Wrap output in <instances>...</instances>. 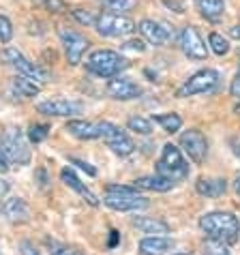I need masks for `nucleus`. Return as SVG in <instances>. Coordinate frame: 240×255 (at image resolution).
<instances>
[{"label":"nucleus","mask_w":240,"mask_h":255,"mask_svg":"<svg viewBox=\"0 0 240 255\" xmlns=\"http://www.w3.org/2000/svg\"><path fill=\"white\" fill-rule=\"evenodd\" d=\"M200 228L208 236V240H219L223 245H234L240 238V221L232 212H208L200 219Z\"/></svg>","instance_id":"f257e3e1"},{"label":"nucleus","mask_w":240,"mask_h":255,"mask_svg":"<svg viewBox=\"0 0 240 255\" xmlns=\"http://www.w3.org/2000/svg\"><path fill=\"white\" fill-rule=\"evenodd\" d=\"M129 67H131V62L126 58H122L118 52H112V49H97V52L90 54L88 60H86L88 73H93L97 77H103V80L116 77Z\"/></svg>","instance_id":"f03ea898"},{"label":"nucleus","mask_w":240,"mask_h":255,"mask_svg":"<svg viewBox=\"0 0 240 255\" xmlns=\"http://www.w3.org/2000/svg\"><path fill=\"white\" fill-rule=\"evenodd\" d=\"M0 148H2L4 157L9 163H15V165H28L32 159V152L28 148V139L24 135L22 129L17 127H6L0 135Z\"/></svg>","instance_id":"7ed1b4c3"},{"label":"nucleus","mask_w":240,"mask_h":255,"mask_svg":"<svg viewBox=\"0 0 240 255\" xmlns=\"http://www.w3.org/2000/svg\"><path fill=\"white\" fill-rule=\"evenodd\" d=\"M157 174L165 176L169 180H182L189 176V163L182 157L180 148L174 144H165L161 150V157L157 161Z\"/></svg>","instance_id":"20e7f679"},{"label":"nucleus","mask_w":240,"mask_h":255,"mask_svg":"<svg viewBox=\"0 0 240 255\" xmlns=\"http://www.w3.org/2000/svg\"><path fill=\"white\" fill-rule=\"evenodd\" d=\"M95 28L101 37L110 39H122L135 32V24L120 13H101L95 22Z\"/></svg>","instance_id":"39448f33"},{"label":"nucleus","mask_w":240,"mask_h":255,"mask_svg":"<svg viewBox=\"0 0 240 255\" xmlns=\"http://www.w3.org/2000/svg\"><path fill=\"white\" fill-rule=\"evenodd\" d=\"M217 86H219L217 71L215 69H202V71H197V73H193L178 90H176V97L187 99V97H193V95H206V93H213Z\"/></svg>","instance_id":"423d86ee"},{"label":"nucleus","mask_w":240,"mask_h":255,"mask_svg":"<svg viewBox=\"0 0 240 255\" xmlns=\"http://www.w3.org/2000/svg\"><path fill=\"white\" fill-rule=\"evenodd\" d=\"M0 60L6 62L9 67H13L17 73L30 77V80H34V82H47V73H45V71L41 67H37L34 62L28 60L17 47H4L2 52H0Z\"/></svg>","instance_id":"0eeeda50"},{"label":"nucleus","mask_w":240,"mask_h":255,"mask_svg":"<svg viewBox=\"0 0 240 255\" xmlns=\"http://www.w3.org/2000/svg\"><path fill=\"white\" fill-rule=\"evenodd\" d=\"M101 139L108 144V148L118 157H129V154L135 150V144H133V139L126 135V133L116 127L114 123H108V120H103L101 123Z\"/></svg>","instance_id":"6e6552de"},{"label":"nucleus","mask_w":240,"mask_h":255,"mask_svg":"<svg viewBox=\"0 0 240 255\" xmlns=\"http://www.w3.org/2000/svg\"><path fill=\"white\" fill-rule=\"evenodd\" d=\"M60 34V41H62V47H65V54H67V60L71 67H77L86 54V49L90 47V41L84 37V34L75 32V30H67V28H60L58 30Z\"/></svg>","instance_id":"1a4fd4ad"},{"label":"nucleus","mask_w":240,"mask_h":255,"mask_svg":"<svg viewBox=\"0 0 240 255\" xmlns=\"http://www.w3.org/2000/svg\"><path fill=\"white\" fill-rule=\"evenodd\" d=\"M178 45L182 49V54L191 60H206L208 56V49H206V43L204 39L200 37L195 26H185L178 37Z\"/></svg>","instance_id":"9d476101"},{"label":"nucleus","mask_w":240,"mask_h":255,"mask_svg":"<svg viewBox=\"0 0 240 255\" xmlns=\"http://www.w3.org/2000/svg\"><path fill=\"white\" fill-rule=\"evenodd\" d=\"M180 148L189 154V159H191L195 165H202L204 161H206V154H208V141L204 137L202 131L197 129H189L180 135Z\"/></svg>","instance_id":"9b49d317"},{"label":"nucleus","mask_w":240,"mask_h":255,"mask_svg":"<svg viewBox=\"0 0 240 255\" xmlns=\"http://www.w3.org/2000/svg\"><path fill=\"white\" fill-rule=\"evenodd\" d=\"M103 204L118 212H137L150 206V202L137 193H105Z\"/></svg>","instance_id":"f8f14e48"},{"label":"nucleus","mask_w":240,"mask_h":255,"mask_svg":"<svg viewBox=\"0 0 240 255\" xmlns=\"http://www.w3.org/2000/svg\"><path fill=\"white\" fill-rule=\"evenodd\" d=\"M84 105L80 101H69V99H49L37 105V112L43 116H54V118H71L82 114Z\"/></svg>","instance_id":"ddd939ff"},{"label":"nucleus","mask_w":240,"mask_h":255,"mask_svg":"<svg viewBox=\"0 0 240 255\" xmlns=\"http://www.w3.org/2000/svg\"><path fill=\"white\" fill-rule=\"evenodd\" d=\"M108 95L112 99H118V101H131V99H137L139 95H142V88L137 86L133 80H129V77H110L108 82Z\"/></svg>","instance_id":"4468645a"},{"label":"nucleus","mask_w":240,"mask_h":255,"mask_svg":"<svg viewBox=\"0 0 240 255\" xmlns=\"http://www.w3.org/2000/svg\"><path fill=\"white\" fill-rule=\"evenodd\" d=\"M0 215H2L9 223H28L30 221V206L22 200V197H9L0 204Z\"/></svg>","instance_id":"2eb2a0df"},{"label":"nucleus","mask_w":240,"mask_h":255,"mask_svg":"<svg viewBox=\"0 0 240 255\" xmlns=\"http://www.w3.org/2000/svg\"><path fill=\"white\" fill-rule=\"evenodd\" d=\"M137 30L142 32V37L150 45H165L169 37H172L169 28L163 26L161 22H154V19H142V22L137 24Z\"/></svg>","instance_id":"dca6fc26"},{"label":"nucleus","mask_w":240,"mask_h":255,"mask_svg":"<svg viewBox=\"0 0 240 255\" xmlns=\"http://www.w3.org/2000/svg\"><path fill=\"white\" fill-rule=\"evenodd\" d=\"M60 178H62V182H65V185H67L69 189H73L75 193L80 195L84 202L90 204V206H95V208H97L99 204H101V202L97 200V195L93 193V191H90V189H88L86 185H84V182H82L80 178H77L75 172H73L71 167H62V169H60Z\"/></svg>","instance_id":"f3484780"},{"label":"nucleus","mask_w":240,"mask_h":255,"mask_svg":"<svg viewBox=\"0 0 240 255\" xmlns=\"http://www.w3.org/2000/svg\"><path fill=\"white\" fill-rule=\"evenodd\" d=\"M65 129L77 139H97V137H101V123H90V120H69Z\"/></svg>","instance_id":"a211bd4d"},{"label":"nucleus","mask_w":240,"mask_h":255,"mask_svg":"<svg viewBox=\"0 0 240 255\" xmlns=\"http://www.w3.org/2000/svg\"><path fill=\"white\" fill-rule=\"evenodd\" d=\"M176 185L174 180L165 178L161 174H154V176H139V178L133 180V187L137 189H144V191H157V193H165Z\"/></svg>","instance_id":"6ab92c4d"},{"label":"nucleus","mask_w":240,"mask_h":255,"mask_svg":"<svg viewBox=\"0 0 240 255\" xmlns=\"http://www.w3.org/2000/svg\"><path fill=\"white\" fill-rule=\"evenodd\" d=\"M131 223H133V228H137L142 234H152V236H165V234H169V225L163 221V219L135 217Z\"/></svg>","instance_id":"aec40b11"},{"label":"nucleus","mask_w":240,"mask_h":255,"mask_svg":"<svg viewBox=\"0 0 240 255\" xmlns=\"http://www.w3.org/2000/svg\"><path fill=\"white\" fill-rule=\"evenodd\" d=\"M169 249H174V240L165 236H148L139 243V253L144 255H163Z\"/></svg>","instance_id":"412c9836"},{"label":"nucleus","mask_w":240,"mask_h":255,"mask_svg":"<svg viewBox=\"0 0 240 255\" xmlns=\"http://www.w3.org/2000/svg\"><path fill=\"white\" fill-rule=\"evenodd\" d=\"M195 191L204 197H221L228 191V182L223 178H197Z\"/></svg>","instance_id":"4be33fe9"},{"label":"nucleus","mask_w":240,"mask_h":255,"mask_svg":"<svg viewBox=\"0 0 240 255\" xmlns=\"http://www.w3.org/2000/svg\"><path fill=\"white\" fill-rule=\"evenodd\" d=\"M11 90L15 93L17 97H22V99H28V97H37L39 95V84L30 80V77H26V75H15L11 80Z\"/></svg>","instance_id":"5701e85b"},{"label":"nucleus","mask_w":240,"mask_h":255,"mask_svg":"<svg viewBox=\"0 0 240 255\" xmlns=\"http://www.w3.org/2000/svg\"><path fill=\"white\" fill-rule=\"evenodd\" d=\"M195 6H197V11H200L204 17L213 19V22H217V19L225 13V2L223 0H195Z\"/></svg>","instance_id":"b1692460"},{"label":"nucleus","mask_w":240,"mask_h":255,"mask_svg":"<svg viewBox=\"0 0 240 255\" xmlns=\"http://www.w3.org/2000/svg\"><path fill=\"white\" fill-rule=\"evenodd\" d=\"M152 120L167 133H176V131H180V127H182V118L178 114H174V112H167V114H154Z\"/></svg>","instance_id":"393cba45"},{"label":"nucleus","mask_w":240,"mask_h":255,"mask_svg":"<svg viewBox=\"0 0 240 255\" xmlns=\"http://www.w3.org/2000/svg\"><path fill=\"white\" fill-rule=\"evenodd\" d=\"M126 129L135 131V133H139V135H150L152 123L148 118H142V116H131L129 120H126Z\"/></svg>","instance_id":"a878e982"},{"label":"nucleus","mask_w":240,"mask_h":255,"mask_svg":"<svg viewBox=\"0 0 240 255\" xmlns=\"http://www.w3.org/2000/svg\"><path fill=\"white\" fill-rule=\"evenodd\" d=\"M101 6L110 13H124L135 6V0H99Z\"/></svg>","instance_id":"bb28decb"},{"label":"nucleus","mask_w":240,"mask_h":255,"mask_svg":"<svg viewBox=\"0 0 240 255\" xmlns=\"http://www.w3.org/2000/svg\"><path fill=\"white\" fill-rule=\"evenodd\" d=\"M47 251H49V255H86L84 251L77 249V247L56 243V240H47Z\"/></svg>","instance_id":"cd10ccee"},{"label":"nucleus","mask_w":240,"mask_h":255,"mask_svg":"<svg viewBox=\"0 0 240 255\" xmlns=\"http://www.w3.org/2000/svg\"><path fill=\"white\" fill-rule=\"evenodd\" d=\"M208 43H210V47H213V52H215L217 56H225V54L230 52V41L223 39L219 32H210Z\"/></svg>","instance_id":"c85d7f7f"},{"label":"nucleus","mask_w":240,"mask_h":255,"mask_svg":"<svg viewBox=\"0 0 240 255\" xmlns=\"http://www.w3.org/2000/svg\"><path fill=\"white\" fill-rule=\"evenodd\" d=\"M49 133V127L47 125H30V129H28V139L32 141V144H39V141H43Z\"/></svg>","instance_id":"c756f323"},{"label":"nucleus","mask_w":240,"mask_h":255,"mask_svg":"<svg viewBox=\"0 0 240 255\" xmlns=\"http://www.w3.org/2000/svg\"><path fill=\"white\" fill-rule=\"evenodd\" d=\"M13 39V24L6 15H0V43H9Z\"/></svg>","instance_id":"7c9ffc66"},{"label":"nucleus","mask_w":240,"mask_h":255,"mask_svg":"<svg viewBox=\"0 0 240 255\" xmlns=\"http://www.w3.org/2000/svg\"><path fill=\"white\" fill-rule=\"evenodd\" d=\"M204 255H230V251H228V245L219 243V240H208Z\"/></svg>","instance_id":"2f4dec72"},{"label":"nucleus","mask_w":240,"mask_h":255,"mask_svg":"<svg viewBox=\"0 0 240 255\" xmlns=\"http://www.w3.org/2000/svg\"><path fill=\"white\" fill-rule=\"evenodd\" d=\"M71 15H73L80 24H84V26H95V22H97V17L93 15V13H90V11H84V9H73Z\"/></svg>","instance_id":"473e14b6"},{"label":"nucleus","mask_w":240,"mask_h":255,"mask_svg":"<svg viewBox=\"0 0 240 255\" xmlns=\"http://www.w3.org/2000/svg\"><path fill=\"white\" fill-rule=\"evenodd\" d=\"M41 2H43L45 9L52 11V13H65V11H69V6H67L65 0H41Z\"/></svg>","instance_id":"72a5a7b5"},{"label":"nucleus","mask_w":240,"mask_h":255,"mask_svg":"<svg viewBox=\"0 0 240 255\" xmlns=\"http://www.w3.org/2000/svg\"><path fill=\"white\" fill-rule=\"evenodd\" d=\"M105 193H137V187H129V185H108Z\"/></svg>","instance_id":"f704fd0d"},{"label":"nucleus","mask_w":240,"mask_h":255,"mask_svg":"<svg viewBox=\"0 0 240 255\" xmlns=\"http://www.w3.org/2000/svg\"><path fill=\"white\" fill-rule=\"evenodd\" d=\"M122 49H131V52H146V43L144 41H139V39H129V41H124L122 43Z\"/></svg>","instance_id":"c9c22d12"},{"label":"nucleus","mask_w":240,"mask_h":255,"mask_svg":"<svg viewBox=\"0 0 240 255\" xmlns=\"http://www.w3.org/2000/svg\"><path fill=\"white\" fill-rule=\"evenodd\" d=\"M69 163H71V165H77V167H80L82 169V172H86L88 176H97V169L93 167V165H90V163H86V161H82V159H69Z\"/></svg>","instance_id":"e433bc0d"},{"label":"nucleus","mask_w":240,"mask_h":255,"mask_svg":"<svg viewBox=\"0 0 240 255\" xmlns=\"http://www.w3.org/2000/svg\"><path fill=\"white\" fill-rule=\"evenodd\" d=\"M19 253L22 255H41L39 249L30 243V240H22V243H19Z\"/></svg>","instance_id":"4c0bfd02"},{"label":"nucleus","mask_w":240,"mask_h":255,"mask_svg":"<svg viewBox=\"0 0 240 255\" xmlns=\"http://www.w3.org/2000/svg\"><path fill=\"white\" fill-rule=\"evenodd\" d=\"M34 182H37V185H39V189H45V187H47L49 178H47V172H45V167H39L37 172H34Z\"/></svg>","instance_id":"58836bf2"},{"label":"nucleus","mask_w":240,"mask_h":255,"mask_svg":"<svg viewBox=\"0 0 240 255\" xmlns=\"http://www.w3.org/2000/svg\"><path fill=\"white\" fill-rule=\"evenodd\" d=\"M230 95L240 99V71L234 75V80H232V84H230Z\"/></svg>","instance_id":"ea45409f"},{"label":"nucleus","mask_w":240,"mask_h":255,"mask_svg":"<svg viewBox=\"0 0 240 255\" xmlns=\"http://www.w3.org/2000/svg\"><path fill=\"white\" fill-rule=\"evenodd\" d=\"M118 240H120V234H118L116 230H112V232H110V243H108L110 249H114V247L118 245Z\"/></svg>","instance_id":"a19ab883"},{"label":"nucleus","mask_w":240,"mask_h":255,"mask_svg":"<svg viewBox=\"0 0 240 255\" xmlns=\"http://www.w3.org/2000/svg\"><path fill=\"white\" fill-rule=\"evenodd\" d=\"M9 193V182L4 178H0V200H4V195Z\"/></svg>","instance_id":"79ce46f5"},{"label":"nucleus","mask_w":240,"mask_h":255,"mask_svg":"<svg viewBox=\"0 0 240 255\" xmlns=\"http://www.w3.org/2000/svg\"><path fill=\"white\" fill-rule=\"evenodd\" d=\"M6 169H9V161H6L2 148H0V172H6Z\"/></svg>","instance_id":"37998d69"},{"label":"nucleus","mask_w":240,"mask_h":255,"mask_svg":"<svg viewBox=\"0 0 240 255\" xmlns=\"http://www.w3.org/2000/svg\"><path fill=\"white\" fill-rule=\"evenodd\" d=\"M167 6H176V13H182V4H178L176 0H165Z\"/></svg>","instance_id":"c03bdc74"},{"label":"nucleus","mask_w":240,"mask_h":255,"mask_svg":"<svg viewBox=\"0 0 240 255\" xmlns=\"http://www.w3.org/2000/svg\"><path fill=\"white\" fill-rule=\"evenodd\" d=\"M230 34H232L234 39H240V24H238V26H232V28H230Z\"/></svg>","instance_id":"a18cd8bd"},{"label":"nucleus","mask_w":240,"mask_h":255,"mask_svg":"<svg viewBox=\"0 0 240 255\" xmlns=\"http://www.w3.org/2000/svg\"><path fill=\"white\" fill-rule=\"evenodd\" d=\"M234 189H236V193L240 195V176H238V178L234 180Z\"/></svg>","instance_id":"49530a36"},{"label":"nucleus","mask_w":240,"mask_h":255,"mask_svg":"<svg viewBox=\"0 0 240 255\" xmlns=\"http://www.w3.org/2000/svg\"><path fill=\"white\" fill-rule=\"evenodd\" d=\"M234 114H236V116H240V103H238L236 108H234Z\"/></svg>","instance_id":"de8ad7c7"},{"label":"nucleus","mask_w":240,"mask_h":255,"mask_svg":"<svg viewBox=\"0 0 240 255\" xmlns=\"http://www.w3.org/2000/svg\"><path fill=\"white\" fill-rule=\"evenodd\" d=\"M178 255H182V253H178Z\"/></svg>","instance_id":"09e8293b"}]
</instances>
